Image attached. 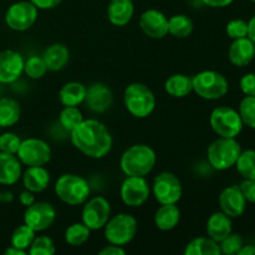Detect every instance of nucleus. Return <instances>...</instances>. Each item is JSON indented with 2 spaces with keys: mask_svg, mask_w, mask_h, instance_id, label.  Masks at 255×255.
<instances>
[{
  "mask_svg": "<svg viewBox=\"0 0 255 255\" xmlns=\"http://www.w3.org/2000/svg\"><path fill=\"white\" fill-rule=\"evenodd\" d=\"M241 90L246 96H255V74L249 72L241 80Z\"/></svg>",
  "mask_w": 255,
  "mask_h": 255,
  "instance_id": "a19ab883",
  "label": "nucleus"
},
{
  "mask_svg": "<svg viewBox=\"0 0 255 255\" xmlns=\"http://www.w3.org/2000/svg\"><path fill=\"white\" fill-rule=\"evenodd\" d=\"M20 143H21L20 137L17 134L12 133V132H6V133L0 134V152L16 154Z\"/></svg>",
  "mask_w": 255,
  "mask_h": 255,
  "instance_id": "58836bf2",
  "label": "nucleus"
},
{
  "mask_svg": "<svg viewBox=\"0 0 255 255\" xmlns=\"http://www.w3.org/2000/svg\"><path fill=\"white\" fill-rule=\"evenodd\" d=\"M181 219V211L176 204H162L154 214V224L161 231H172Z\"/></svg>",
  "mask_w": 255,
  "mask_h": 255,
  "instance_id": "393cba45",
  "label": "nucleus"
},
{
  "mask_svg": "<svg viewBox=\"0 0 255 255\" xmlns=\"http://www.w3.org/2000/svg\"><path fill=\"white\" fill-rule=\"evenodd\" d=\"M59 121L62 128L71 132L75 127L79 126L84 121V116H82V112L76 106H65L62 111L60 112Z\"/></svg>",
  "mask_w": 255,
  "mask_h": 255,
  "instance_id": "72a5a7b5",
  "label": "nucleus"
},
{
  "mask_svg": "<svg viewBox=\"0 0 255 255\" xmlns=\"http://www.w3.org/2000/svg\"><path fill=\"white\" fill-rule=\"evenodd\" d=\"M243 247V238L241 234L231 233L227 238L219 243V248H221V254L226 255H236L239 253V251Z\"/></svg>",
  "mask_w": 255,
  "mask_h": 255,
  "instance_id": "4c0bfd02",
  "label": "nucleus"
},
{
  "mask_svg": "<svg viewBox=\"0 0 255 255\" xmlns=\"http://www.w3.org/2000/svg\"><path fill=\"white\" fill-rule=\"evenodd\" d=\"M193 21L187 15L177 14L168 19V34L177 39L188 37L193 31Z\"/></svg>",
  "mask_w": 255,
  "mask_h": 255,
  "instance_id": "c756f323",
  "label": "nucleus"
},
{
  "mask_svg": "<svg viewBox=\"0 0 255 255\" xmlns=\"http://www.w3.org/2000/svg\"><path fill=\"white\" fill-rule=\"evenodd\" d=\"M71 142L81 153L90 158L100 159L112 148V136L99 120H84L71 132Z\"/></svg>",
  "mask_w": 255,
  "mask_h": 255,
  "instance_id": "f257e3e1",
  "label": "nucleus"
},
{
  "mask_svg": "<svg viewBox=\"0 0 255 255\" xmlns=\"http://www.w3.org/2000/svg\"><path fill=\"white\" fill-rule=\"evenodd\" d=\"M17 158L26 166H44L51 159V148L40 138H26L17 149Z\"/></svg>",
  "mask_w": 255,
  "mask_h": 255,
  "instance_id": "f8f14e48",
  "label": "nucleus"
},
{
  "mask_svg": "<svg viewBox=\"0 0 255 255\" xmlns=\"http://www.w3.org/2000/svg\"><path fill=\"white\" fill-rule=\"evenodd\" d=\"M232 218L223 212H216L207 221V233L209 238L221 243L232 233Z\"/></svg>",
  "mask_w": 255,
  "mask_h": 255,
  "instance_id": "4be33fe9",
  "label": "nucleus"
},
{
  "mask_svg": "<svg viewBox=\"0 0 255 255\" xmlns=\"http://www.w3.org/2000/svg\"><path fill=\"white\" fill-rule=\"evenodd\" d=\"M37 7L31 1H17L10 5L5 14V22L15 31L30 29L37 20Z\"/></svg>",
  "mask_w": 255,
  "mask_h": 255,
  "instance_id": "9d476101",
  "label": "nucleus"
},
{
  "mask_svg": "<svg viewBox=\"0 0 255 255\" xmlns=\"http://www.w3.org/2000/svg\"><path fill=\"white\" fill-rule=\"evenodd\" d=\"M239 116L243 125L255 129V96H246L239 105Z\"/></svg>",
  "mask_w": 255,
  "mask_h": 255,
  "instance_id": "c9c22d12",
  "label": "nucleus"
},
{
  "mask_svg": "<svg viewBox=\"0 0 255 255\" xmlns=\"http://www.w3.org/2000/svg\"><path fill=\"white\" fill-rule=\"evenodd\" d=\"M227 34L231 39H242L248 36V22L242 19H234L227 24Z\"/></svg>",
  "mask_w": 255,
  "mask_h": 255,
  "instance_id": "ea45409f",
  "label": "nucleus"
},
{
  "mask_svg": "<svg viewBox=\"0 0 255 255\" xmlns=\"http://www.w3.org/2000/svg\"><path fill=\"white\" fill-rule=\"evenodd\" d=\"M82 209V223L90 231H99L104 228L105 224L111 216V206L110 202L104 197H94L90 201L85 202Z\"/></svg>",
  "mask_w": 255,
  "mask_h": 255,
  "instance_id": "9b49d317",
  "label": "nucleus"
},
{
  "mask_svg": "<svg viewBox=\"0 0 255 255\" xmlns=\"http://www.w3.org/2000/svg\"><path fill=\"white\" fill-rule=\"evenodd\" d=\"M202 1L211 7H226L231 5L234 0H202Z\"/></svg>",
  "mask_w": 255,
  "mask_h": 255,
  "instance_id": "49530a36",
  "label": "nucleus"
},
{
  "mask_svg": "<svg viewBox=\"0 0 255 255\" xmlns=\"http://www.w3.org/2000/svg\"><path fill=\"white\" fill-rule=\"evenodd\" d=\"M157 156L147 144H133L121 156L120 166L126 176L144 177L153 169Z\"/></svg>",
  "mask_w": 255,
  "mask_h": 255,
  "instance_id": "f03ea898",
  "label": "nucleus"
},
{
  "mask_svg": "<svg viewBox=\"0 0 255 255\" xmlns=\"http://www.w3.org/2000/svg\"><path fill=\"white\" fill-rule=\"evenodd\" d=\"M47 70L50 71H60L67 65L70 60V51L65 45L52 44L46 47L42 54Z\"/></svg>",
  "mask_w": 255,
  "mask_h": 255,
  "instance_id": "b1692460",
  "label": "nucleus"
},
{
  "mask_svg": "<svg viewBox=\"0 0 255 255\" xmlns=\"http://www.w3.org/2000/svg\"><path fill=\"white\" fill-rule=\"evenodd\" d=\"M24 57L14 50L0 51V84H11L24 72Z\"/></svg>",
  "mask_w": 255,
  "mask_h": 255,
  "instance_id": "2eb2a0df",
  "label": "nucleus"
},
{
  "mask_svg": "<svg viewBox=\"0 0 255 255\" xmlns=\"http://www.w3.org/2000/svg\"><path fill=\"white\" fill-rule=\"evenodd\" d=\"M152 192L158 203L177 204L183 193V188L176 174L171 172H162L153 179Z\"/></svg>",
  "mask_w": 255,
  "mask_h": 255,
  "instance_id": "1a4fd4ad",
  "label": "nucleus"
},
{
  "mask_svg": "<svg viewBox=\"0 0 255 255\" xmlns=\"http://www.w3.org/2000/svg\"><path fill=\"white\" fill-rule=\"evenodd\" d=\"M20 116H21V110L16 100L10 99V97L0 99V126H14L20 120Z\"/></svg>",
  "mask_w": 255,
  "mask_h": 255,
  "instance_id": "cd10ccee",
  "label": "nucleus"
},
{
  "mask_svg": "<svg viewBox=\"0 0 255 255\" xmlns=\"http://www.w3.org/2000/svg\"><path fill=\"white\" fill-rule=\"evenodd\" d=\"M105 238L110 244L124 247L136 237L137 219L131 214L120 213L105 224Z\"/></svg>",
  "mask_w": 255,
  "mask_h": 255,
  "instance_id": "0eeeda50",
  "label": "nucleus"
},
{
  "mask_svg": "<svg viewBox=\"0 0 255 255\" xmlns=\"http://www.w3.org/2000/svg\"><path fill=\"white\" fill-rule=\"evenodd\" d=\"M22 182L27 191L40 193L49 187L50 173L42 166H30L22 174Z\"/></svg>",
  "mask_w": 255,
  "mask_h": 255,
  "instance_id": "5701e85b",
  "label": "nucleus"
},
{
  "mask_svg": "<svg viewBox=\"0 0 255 255\" xmlns=\"http://www.w3.org/2000/svg\"><path fill=\"white\" fill-rule=\"evenodd\" d=\"M89 183L85 178L77 174L66 173L60 176L55 183V193L60 201L69 206H80L84 204L90 197Z\"/></svg>",
  "mask_w": 255,
  "mask_h": 255,
  "instance_id": "39448f33",
  "label": "nucleus"
},
{
  "mask_svg": "<svg viewBox=\"0 0 255 255\" xmlns=\"http://www.w3.org/2000/svg\"><path fill=\"white\" fill-rule=\"evenodd\" d=\"M134 5L132 0H111L107 6V16L115 26H125L132 20Z\"/></svg>",
  "mask_w": 255,
  "mask_h": 255,
  "instance_id": "412c9836",
  "label": "nucleus"
},
{
  "mask_svg": "<svg viewBox=\"0 0 255 255\" xmlns=\"http://www.w3.org/2000/svg\"><path fill=\"white\" fill-rule=\"evenodd\" d=\"M21 177V162L15 154L0 152V184L12 186Z\"/></svg>",
  "mask_w": 255,
  "mask_h": 255,
  "instance_id": "aec40b11",
  "label": "nucleus"
},
{
  "mask_svg": "<svg viewBox=\"0 0 255 255\" xmlns=\"http://www.w3.org/2000/svg\"><path fill=\"white\" fill-rule=\"evenodd\" d=\"M248 37L255 44V15L248 21Z\"/></svg>",
  "mask_w": 255,
  "mask_h": 255,
  "instance_id": "de8ad7c7",
  "label": "nucleus"
},
{
  "mask_svg": "<svg viewBox=\"0 0 255 255\" xmlns=\"http://www.w3.org/2000/svg\"><path fill=\"white\" fill-rule=\"evenodd\" d=\"M139 27L151 39H163L168 34V19L159 10L148 9L139 17Z\"/></svg>",
  "mask_w": 255,
  "mask_h": 255,
  "instance_id": "dca6fc26",
  "label": "nucleus"
},
{
  "mask_svg": "<svg viewBox=\"0 0 255 255\" xmlns=\"http://www.w3.org/2000/svg\"><path fill=\"white\" fill-rule=\"evenodd\" d=\"M86 97V86L81 82H67L59 92V100L64 106H79L84 104Z\"/></svg>",
  "mask_w": 255,
  "mask_h": 255,
  "instance_id": "a878e982",
  "label": "nucleus"
},
{
  "mask_svg": "<svg viewBox=\"0 0 255 255\" xmlns=\"http://www.w3.org/2000/svg\"><path fill=\"white\" fill-rule=\"evenodd\" d=\"M126 252L122 247L115 246V244H110L106 248L100 251V255H124Z\"/></svg>",
  "mask_w": 255,
  "mask_h": 255,
  "instance_id": "c03bdc74",
  "label": "nucleus"
},
{
  "mask_svg": "<svg viewBox=\"0 0 255 255\" xmlns=\"http://www.w3.org/2000/svg\"><path fill=\"white\" fill-rule=\"evenodd\" d=\"M209 122L213 131L219 137L236 138L243 129V121L239 116V112L228 106L214 109L211 114Z\"/></svg>",
  "mask_w": 255,
  "mask_h": 255,
  "instance_id": "6e6552de",
  "label": "nucleus"
},
{
  "mask_svg": "<svg viewBox=\"0 0 255 255\" xmlns=\"http://www.w3.org/2000/svg\"><path fill=\"white\" fill-rule=\"evenodd\" d=\"M25 254H26V251L15 248V247H12V246H10L9 248L4 252V255H25Z\"/></svg>",
  "mask_w": 255,
  "mask_h": 255,
  "instance_id": "09e8293b",
  "label": "nucleus"
},
{
  "mask_svg": "<svg viewBox=\"0 0 255 255\" xmlns=\"http://www.w3.org/2000/svg\"><path fill=\"white\" fill-rule=\"evenodd\" d=\"M56 252L54 241L47 236L35 237L34 242L29 248L30 255H52Z\"/></svg>",
  "mask_w": 255,
  "mask_h": 255,
  "instance_id": "e433bc0d",
  "label": "nucleus"
},
{
  "mask_svg": "<svg viewBox=\"0 0 255 255\" xmlns=\"http://www.w3.org/2000/svg\"><path fill=\"white\" fill-rule=\"evenodd\" d=\"M193 91L204 100H219L229 90L228 80L221 72L213 70L201 71L192 77Z\"/></svg>",
  "mask_w": 255,
  "mask_h": 255,
  "instance_id": "423d86ee",
  "label": "nucleus"
},
{
  "mask_svg": "<svg viewBox=\"0 0 255 255\" xmlns=\"http://www.w3.org/2000/svg\"><path fill=\"white\" fill-rule=\"evenodd\" d=\"M114 95L111 89L101 82H95L86 87V102L89 110H91L95 114H104L111 107Z\"/></svg>",
  "mask_w": 255,
  "mask_h": 255,
  "instance_id": "a211bd4d",
  "label": "nucleus"
},
{
  "mask_svg": "<svg viewBox=\"0 0 255 255\" xmlns=\"http://www.w3.org/2000/svg\"><path fill=\"white\" fill-rule=\"evenodd\" d=\"M124 102L127 111L137 119H146L156 109V96L146 85L133 82L125 90Z\"/></svg>",
  "mask_w": 255,
  "mask_h": 255,
  "instance_id": "7ed1b4c3",
  "label": "nucleus"
},
{
  "mask_svg": "<svg viewBox=\"0 0 255 255\" xmlns=\"http://www.w3.org/2000/svg\"><path fill=\"white\" fill-rule=\"evenodd\" d=\"M90 229L84 223H74L65 232V241L71 247H80L90 238Z\"/></svg>",
  "mask_w": 255,
  "mask_h": 255,
  "instance_id": "2f4dec72",
  "label": "nucleus"
},
{
  "mask_svg": "<svg viewBox=\"0 0 255 255\" xmlns=\"http://www.w3.org/2000/svg\"><path fill=\"white\" fill-rule=\"evenodd\" d=\"M19 201H20V203H21L22 206H25V207L31 206V204L35 202L34 193H32V192H30V191H27V189H25V191H22L21 193H20Z\"/></svg>",
  "mask_w": 255,
  "mask_h": 255,
  "instance_id": "a18cd8bd",
  "label": "nucleus"
},
{
  "mask_svg": "<svg viewBox=\"0 0 255 255\" xmlns=\"http://www.w3.org/2000/svg\"><path fill=\"white\" fill-rule=\"evenodd\" d=\"M37 9L41 10H50L55 9L62 2V0H30Z\"/></svg>",
  "mask_w": 255,
  "mask_h": 255,
  "instance_id": "37998d69",
  "label": "nucleus"
},
{
  "mask_svg": "<svg viewBox=\"0 0 255 255\" xmlns=\"http://www.w3.org/2000/svg\"><path fill=\"white\" fill-rule=\"evenodd\" d=\"M47 71L46 64H45L42 56H30L24 62V72L32 80H39L45 76Z\"/></svg>",
  "mask_w": 255,
  "mask_h": 255,
  "instance_id": "f704fd0d",
  "label": "nucleus"
},
{
  "mask_svg": "<svg viewBox=\"0 0 255 255\" xmlns=\"http://www.w3.org/2000/svg\"><path fill=\"white\" fill-rule=\"evenodd\" d=\"M247 202L255 203V179H244L239 186Z\"/></svg>",
  "mask_w": 255,
  "mask_h": 255,
  "instance_id": "79ce46f5",
  "label": "nucleus"
},
{
  "mask_svg": "<svg viewBox=\"0 0 255 255\" xmlns=\"http://www.w3.org/2000/svg\"><path fill=\"white\" fill-rule=\"evenodd\" d=\"M1 128H2V127H1V126H0V133H1Z\"/></svg>",
  "mask_w": 255,
  "mask_h": 255,
  "instance_id": "603ef678",
  "label": "nucleus"
},
{
  "mask_svg": "<svg viewBox=\"0 0 255 255\" xmlns=\"http://www.w3.org/2000/svg\"><path fill=\"white\" fill-rule=\"evenodd\" d=\"M56 219V209L47 202H34L26 207L24 214V223L34 229L35 232H42L49 229Z\"/></svg>",
  "mask_w": 255,
  "mask_h": 255,
  "instance_id": "ddd939ff",
  "label": "nucleus"
},
{
  "mask_svg": "<svg viewBox=\"0 0 255 255\" xmlns=\"http://www.w3.org/2000/svg\"><path fill=\"white\" fill-rule=\"evenodd\" d=\"M121 199L126 206L136 208L144 204L148 199L151 189L144 177L127 176L121 186Z\"/></svg>",
  "mask_w": 255,
  "mask_h": 255,
  "instance_id": "4468645a",
  "label": "nucleus"
},
{
  "mask_svg": "<svg viewBox=\"0 0 255 255\" xmlns=\"http://www.w3.org/2000/svg\"><path fill=\"white\" fill-rule=\"evenodd\" d=\"M238 254L239 255H255V246H243Z\"/></svg>",
  "mask_w": 255,
  "mask_h": 255,
  "instance_id": "3c124183",
  "label": "nucleus"
},
{
  "mask_svg": "<svg viewBox=\"0 0 255 255\" xmlns=\"http://www.w3.org/2000/svg\"><path fill=\"white\" fill-rule=\"evenodd\" d=\"M12 199H14V196H12L11 192L0 191V202H2V203H7V202H11Z\"/></svg>",
  "mask_w": 255,
  "mask_h": 255,
  "instance_id": "8fccbe9b",
  "label": "nucleus"
},
{
  "mask_svg": "<svg viewBox=\"0 0 255 255\" xmlns=\"http://www.w3.org/2000/svg\"><path fill=\"white\" fill-rule=\"evenodd\" d=\"M237 171L244 179H255V151H242L236 162Z\"/></svg>",
  "mask_w": 255,
  "mask_h": 255,
  "instance_id": "7c9ffc66",
  "label": "nucleus"
},
{
  "mask_svg": "<svg viewBox=\"0 0 255 255\" xmlns=\"http://www.w3.org/2000/svg\"><path fill=\"white\" fill-rule=\"evenodd\" d=\"M186 255H221L219 243L214 242L212 238H194L189 242L184 248Z\"/></svg>",
  "mask_w": 255,
  "mask_h": 255,
  "instance_id": "c85d7f7f",
  "label": "nucleus"
},
{
  "mask_svg": "<svg viewBox=\"0 0 255 255\" xmlns=\"http://www.w3.org/2000/svg\"><path fill=\"white\" fill-rule=\"evenodd\" d=\"M242 147L236 138L231 137H219L212 142L207 151V158L209 164L217 171H226L236 166Z\"/></svg>",
  "mask_w": 255,
  "mask_h": 255,
  "instance_id": "20e7f679",
  "label": "nucleus"
},
{
  "mask_svg": "<svg viewBox=\"0 0 255 255\" xmlns=\"http://www.w3.org/2000/svg\"><path fill=\"white\" fill-rule=\"evenodd\" d=\"M218 201L222 212L231 218H239L246 212L247 199L244 198L239 186L224 188L219 194Z\"/></svg>",
  "mask_w": 255,
  "mask_h": 255,
  "instance_id": "f3484780",
  "label": "nucleus"
},
{
  "mask_svg": "<svg viewBox=\"0 0 255 255\" xmlns=\"http://www.w3.org/2000/svg\"><path fill=\"white\" fill-rule=\"evenodd\" d=\"M167 94L176 99L186 97L193 91V84H192V77L183 74H176L169 76L164 84Z\"/></svg>",
  "mask_w": 255,
  "mask_h": 255,
  "instance_id": "bb28decb",
  "label": "nucleus"
},
{
  "mask_svg": "<svg viewBox=\"0 0 255 255\" xmlns=\"http://www.w3.org/2000/svg\"><path fill=\"white\" fill-rule=\"evenodd\" d=\"M35 233L36 232L26 224L17 227L11 234V246L15 248L22 249V251H27L36 237Z\"/></svg>",
  "mask_w": 255,
  "mask_h": 255,
  "instance_id": "473e14b6",
  "label": "nucleus"
},
{
  "mask_svg": "<svg viewBox=\"0 0 255 255\" xmlns=\"http://www.w3.org/2000/svg\"><path fill=\"white\" fill-rule=\"evenodd\" d=\"M228 57L234 66H247L255 57V44L248 36L236 39L229 47Z\"/></svg>",
  "mask_w": 255,
  "mask_h": 255,
  "instance_id": "6ab92c4d",
  "label": "nucleus"
},
{
  "mask_svg": "<svg viewBox=\"0 0 255 255\" xmlns=\"http://www.w3.org/2000/svg\"><path fill=\"white\" fill-rule=\"evenodd\" d=\"M251 1H253V2H255V0H251Z\"/></svg>",
  "mask_w": 255,
  "mask_h": 255,
  "instance_id": "864d4df0",
  "label": "nucleus"
}]
</instances>
